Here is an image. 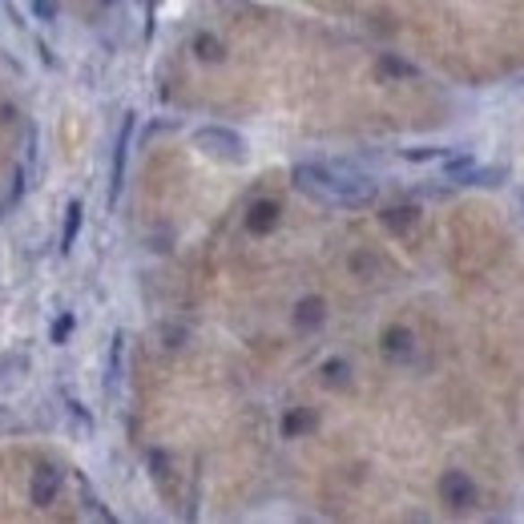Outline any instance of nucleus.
Instances as JSON below:
<instances>
[{"mask_svg": "<svg viewBox=\"0 0 524 524\" xmlns=\"http://www.w3.org/2000/svg\"><path fill=\"white\" fill-rule=\"evenodd\" d=\"M295 185L306 190L311 198L331 202V206H363L375 198V182L363 169L335 161V166H298L295 169Z\"/></svg>", "mask_w": 524, "mask_h": 524, "instance_id": "f257e3e1", "label": "nucleus"}, {"mask_svg": "<svg viewBox=\"0 0 524 524\" xmlns=\"http://www.w3.org/2000/svg\"><path fill=\"white\" fill-rule=\"evenodd\" d=\"M198 145L218 161H242V153H246V142H242L238 133H230V129H222V125L198 129Z\"/></svg>", "mask_w": 524, "mask_h": 524, "instance_id": "f03ea898", "label": "nucleus"}, {"mask_svg": "<svg viewBox=\"0 0 524 524\" xmlns=\"http://www.w3.org/2000/svg\"><path fill=\"white\" fill-rule=\"evenodd\" d=\"M56 492H61V472L53 464H40L32 476V504H53Z\"/></svg>", "mask_w": 524, "mask_h": 524, "instance_id": "7ed1b4c3", "label": "nucleus"}, {"mask_svg": "<svg viewBox=\"0 0 524 524\" xmlns=\"http://www.w3.org/2000/svg\"><path fill=\"white\" fill-rule=\"evenodd\" d=\"M129 133H133V113L125 117V125H121V137H117V153H113V193H117L121 185V174H125V150H129Z\"/></svg>", "mask_w": 524, "mask_h": 524, "instance_id": "20e7f679", "label": "nucleus"}, {"mask_svg": "<svg viewBox=\"0 0 524 524\" xmlns=\"http://www.w3.org/2000/svg\"><path fill=\"white\" fill-rule=\"evenodd\" d=\"M77 230H81V202H69V210H64V230H61V250L69 254L73 242H77Z\"/></svg>", "mask_w": 524, "mask_h": 524, "instance_id": "39448f33", "label": "nucleus"}, {"mask_svg": "<svg viewBox=\"0 0 524 524\" xmlns=\"http://www.w3.org/2000/svg\"><path fill=\"white\" fill-rule=\"evenodd\" d=\"M271 222H274V210H271V206H258L254 218H250V226H254V230H266Z\"/></svg>", "mask_w": 524, "mask_h": 524, "instance_id": "423d86ee", "label": "nucleus"}, {"mask_svg": "<svg viewBox=\"0 0 524 524\" xmlns=\"http://www.w3.org/2000/svg\"><path fill=\"white\" fill-rule=\"evenodd\" d=\"M73 331V314H64V319H56V327H53V339L56 343H64V335Z\"/></svg>", "mask_w": 524, "mask_h": 524, "instance_id": "0eeeda50", "label": "nucleus"}, {"mask_svg": "<svg viewBox=\"0 0 524 524\" xmlns=\"http://www.w3.org/2000/svg\"><path fill=\"white\" fill-rule=\"evenodd\" d=\"M520 202H524V190H520Z\"/></svg>", "mask_w": 524, "mask_h": 524, "instance_id": "6e6552de", "label": "nucleus"}]
</instances>
